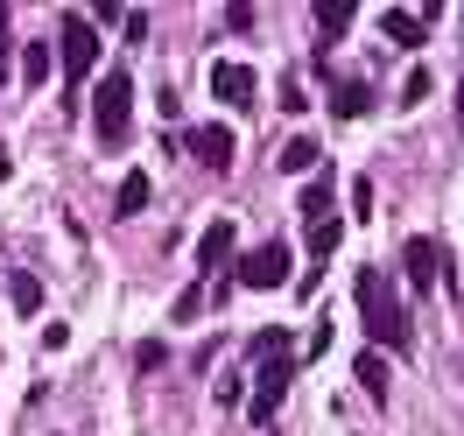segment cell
<instances>
[{
    "label": "cell",
    "mask_w": 464,
    "mask_h": 436,
    "mask_svg": "<svg viewBox=\"0 0 464 436\" xmlns=\"http://www.w3.org/2000/svg\"><path fill=\"white\" fill-rule=\"evenodd\" d=\"M352 296H359V317H366V331H373V345L415 352V324H408V303H401V289H394V282H387L373 261L352 275Z\"/></svg>",
    "instance_id": "1"
},
{
    "label": "cell",
    "mask_w": 464,
    "mask_h": 436,
    "mask_svg": "<svg viewBox=\"0 0 464 436\" xmlns=\"http://www.w3.org/2000/svg\"><path fill=\"white\" fill-rule=\"evenodd\" d=\"M127 113H134V71L113 63L99 78V99H92V127H99V148H127Z\"/></svg>",
    "instance_id": "2"
},
{
    "label": "cell",
    "mask_w": 464,
    "mask_h": 436,
    "mask_svg": "<svg viewBox=\"0 0 464 436\" xmlns=\"http://www.w3.org/2000/svg\"><path fill=\"white\" fill-rule=\"evenodd\" d=\"M289 275H295L289 239H261L254 254L232 261V289H289Z\"/></svg>",
    "instance_id": "3"
},
{
    "label": "cell",
    "mask_w": 464,
    "mask_h": 436,
    "mask_svg": "<svg viewBox=\"0 0 464 436\" xmlns=\"http://www.w3.org/2000/svg\"><path fill=\"white\" fill-rule=\"evenodd\" d=\"M57 63H63V85L71 92L92 78V63H99V29H92V15H63L57 22Z\"/></svg>",
    "instance_id": "4"
},
{
    "label": "cell",
    "mask_w": 464,
    "mask_h": 436,
    "mask_svg": "<svg viewBox=\"0 0 464 436\" xmlns=\"http://www.w3.org/2000/svg\"><path fill=\"white\" fill-rule=\"evenodd\" d=\"M401 267H408V282H415V296H436V275H443V247H436L430 233H415L401 247Z\"/></svg>",
    "instance_id": "5"
},
{
    "label": "cell",
    "mask_w": 464,
    "mask_h": 436,
    "mask_svg": "<svg viewBox=\"0 0 464 436\" xmlns=\"http://www.w3.org/2000/svg\"><path fill=\"white\" fill-rule=\"evenodd\" d=\"M232 261H239V226H232V218H211L204 239H198V267L218 275V267H232Z\"/></svg>",
    "instance_id": "6"
},
{
    "label": "cell",
    "mask_w": 464,
    "mask_h": 436,
    "mask_svg": "<svg viewBox=\"0 0 464 436\" xmlns=\"http://www.w3.org/2000/svg\"><path fill=\"white\" fill-rule=\"evenodd\" d=\"M254 85H261L254 63H211V99H218V106H246Z\"/></svg>",
    "instance_id": "7"
},
{
    "label": "cell",
    "mask_w": 464,
    "mask_h": 436,
    "mask_svg": "<svg viewBox=\"0 0 464 436\" xmlns=\"http://www.w3.org/2000/svg\"><path fill=\"white\" fill-rule=\"evenodd\" d=\"M190 155H198L204 170H232V127L226 120H204L198 134H190Z\"/></svg>",
    "instance_id": "8"
},
{
    "label": "cell",
    "mask_w": 464,
    "mask_h": 436,
    "mask_svg": "<svg viewBox=\"0 0 464 436\" xmlns=\"http://www.w3.org/2000/svg\"><path fill=\"white\" fill-rule=\"evenodd\" d=\"M331 190H338V176H331V170L310 176V183H303V198H295V211H303L310 226H317V218H331Z\"/></svg>",
    "instance_id": "9"
},
{
    "label": "cell",
    "mask_w": 464,
    "mask_h": 436,
    "mask_svg": "<svg viewBox=\"0 0 464 436\" xmlns=\"http://www.w3.org/2000/svg\"><path fill=\"white\" fill-rule=\"evenodd\" d=\"M148 190H155L148 176H120V190H113V218H141V211H148Z\"/></svg>",
    "instance_id": "10"
},
{
    "label": "cell",
    "mask_w": 464,
    "mask_h": 436,
    "mask_svg": "<svg viewBox=\"0 0 464 436\" xmlns=\"http://www.w3.org/2000/svg\"><path fill=\"white\" fill-rule=\"evenodd\" d=\"M380 35L401 43V50H422V15H401V7H394V15H380Z\"/></svg>",
    "instance_id": "11"
},
{
    "label": "cell",
    "mask_w": 464,
    "mask_h": 436,
    "mask_svg": "<svg viewBox=\"0 0 464 436\" xmlns=\"http://www.w3.org/2000/svg\"><path fill=\"white\" fill-rule=\"evenodd\" d=\"M352 373H359V387H366V394H373V402H387V359H380V352H359V359H352Z\"/></svg>",
    "instance_id": "12"
},
{
    "label": "cell",
    "mask_w": 464,
    "mask_h": 436,
    "mask_svg": "<svg viewBox=\"0 0 464 436\" xmlns=\"http://www.w3.org/2000/svg\"><path fill=\"white\" fill-rule=\"evenodd\" d=\"M366 106H373V92H366V78H345V85L331 92V113H338V120H359Z\"/></svg>",
    "instance_id": "13"
},
{
    "label": "cell",
    "mask_w": 464,
    "mask_h": 436,
    "mask_svg": "<svg viewBox=\"0 0 464 436\" xmlns=\"http://www.w3.org/2000/svg\"><path fill=\"white\" fill-rule=\"evenodd\" d=\"M7 303H14L22 317H35V310H43V282H35L29 267H22V275H7Z\"/></svg>",
    "instance_id": "14"
},
{
    "label": "cell",
    "mask_w": 464,
    "mask_h": 436,
    "mask_svg": "<svg viewBox=\"0 0 464 436\" xmlns=\"http://www.w3.org/2000/svg\"><path fill=\"white\" fill-rule=\"evenodd\" d=\"M352 7H359V0H324V7H317V29H324V43H338V35L352 29Z\"/></svg>",
    "instance_id": "15"
},
{
    "label": "cell",
    "mask_w": 464,
    "mask_h": 436,
    "mask_svg": "<svg viewBox=\"0 0 464 436\" xmlns=\"http://www.w3.org/2000/svg\"><path fill=\"white\" fill-rule=\"evenodd\" d=\"M50 63H57V50H50L43 35H35L29 50H22V78H29V85H43V78H50Z\"/></svg>",
    "instance_id": "16"
},
{
    "label": "cell",
    "mask_w": 464,
    "mask_h": 436,
    "mask_svg": "<svg viewBox=\"0 0 464 436\" xmlns=\"http://www.w3.org/2000/svg\"><path fill=\"white\" fill-rule=\"evenodd\" d=\"M338 239H345V226H338V218H317V226H310V254L331 261V254H338Z\"/></svg>",
    "instance_id": "17"
},
{
    "label": "cell",
    "mask_w": 464,
    "mask_h": 436,
    "mask_svg": "<svg viewBox=\"0 0 464 436\" xmlns=\"http://www.w3.org/2000/svg\"><path fill=\"white\" fill-rule=\"evenodd\" d=\"M317 155H324V148L310 141V134H295V141L282 148V170H317Z\"/></svg>",
    "instance_id": "18"
},
{
    "label": "cell",
    "mask_w": 464,
    "mask_h": 436,
    "mask_svg": "<svg viewBox=\"0 0 464 436\" xmlns=\"http://www.w3.org/2000/svg\"><path fill=\"white\" fill-rule=\"evenodd\" d=\"M430 99V71H408L401 78V106H422Z\"/></svg>",
    "instance_id": "19"
},
{
    "label": "cell",
    "mask_w": 464,
    "mask_h": 436,
    "mask_svg": "<svg viewBox=\"0 0 464 436\" xmlns=\"http://www.w3.org/2000/svg\"><path fill=\"white\" fill-rule=\"evenodd\" d=\"M176 324H198L204 317V289H190V296H176V310H169Z\"/></svg>",
    "instance_id": "20"
},
{
    "label": "cell",
    "mask_w": 464,
    "mask_h": 436,
    "mask_svg": "<svg viewBox=\"0 0 464 436\" xmlns=\"http://www.w3.org/2000/svg\"><path fill=\"white\" fill-rule=\"evenodd\" d=\"M352 218H373V183L366 176H352Z\"/></svg>",
    "instance_id": "21"
},
{
    "label": "cell",
    "mask_w": 464,
    "mask_h": 436,
    "mask_svg": "<svg viewBox=\"0 0 464 436\" xmlns=\"http://www.w3.org/2000/svg\"><path fill=\"white\" fill-rule=\"evenodd\" d=\"M14 71V29H7V7H0V78Z\"/></svg>",
    "instance_id": "22"
},
{
    "label": "cell",
    "mask_w": 464,
    "mask_h": 436,
    "mask_svg": "<svg viewBox=\"0 0 464 436\" xmlns=\"http://www.w3.org/2000/svg\"><path fill=\"white\" fill-rule=\"evenodd\" d=\"M7 176H14V155H7V148H0V183H7Z\"/></svg>",
    "instance_id": "23"
},
{
    "label": "cell",
    "mask_w": 464,
    "mask_h": 436,
    "mask_svg": "<svg viewBox=\"0 0 464 436\" xmlns=\"http://www.w3.org/2000/svg\"><path fill=\"white\" fill-rule=\"evenodd\" d=\"M458 127H464V78H458Z\"/></svg>",
    "instance_id": "24"
}]
</instances>
